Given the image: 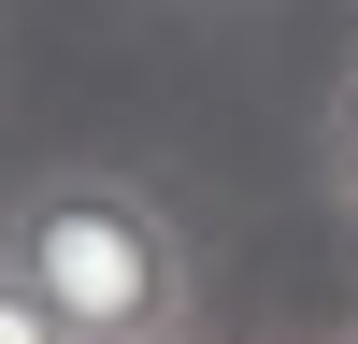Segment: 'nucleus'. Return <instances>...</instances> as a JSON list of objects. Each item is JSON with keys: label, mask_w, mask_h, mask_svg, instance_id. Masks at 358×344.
Returning a JSON list of instances; mask_svg holds the SVG:
<instances>
[{"label": "nucleus", "mask_w": 358, "mask_h": 344, "mask_svg": "<svg viewBox=\"0 0 358 344\" xmlns=\"http://www.w3.org/2000/svg\"><path fill=\"white\" fill-rule=\"evenodd\" d=\"M158 15H273V0H158Z\"/></svg>", "instance_id": "20e7f679"}, {"label": "nucleus", "mask_w": 358, "mask_h": 344, "mask_svg": "<svg viewBox=\"0 0 358 344\" xmlns=\"http://www.w3.org/2000/svg\"><path fill=\"white\" fill-rule=\"evenodd\" d=\"M315 187H330L344 229H358V57L330 72V115H315Z\"/></svg>", "instance_id": "f03ea898"}, {"label": "nucleus", "mask_w": 358, "mask_h": 344, "mask_svg": "<svg viewBox=\"0 0 358 344\" xmlns=\"http://www.w3.org/2000/svg\"><path fill=\"white\" fill-rule=\"evenodd\" d=\"M0 258L43 287V315L72 344H187L201 315V258L172 229V201L115 158H57L0 201Z\"/></svg>", "instance_id": "f257e3e1"}, {"label": "nucleus", "mask_w": 358, "mask_h": 344, "mask_svg": "<svg viewBox=\"0 0 358 344\" xmlns=\"http://www.w3.org/2000/svg\"><path fill=\"white\" fill-rule=\"evenodd\" d=\"M0 344H72V330H57V315H43V287L15 273V258H0Z\"/></svg>", "instance_id": "7ed1b4c3"}]
</instances>
